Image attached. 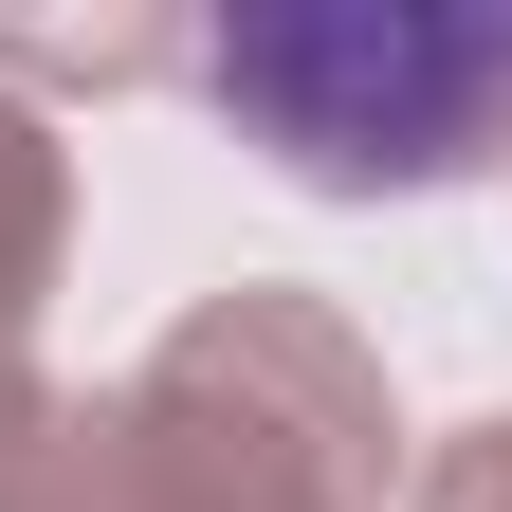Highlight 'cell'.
Wrapping results in <instances>:
<instances>
[{"label":"cell","mask_w":512,"mask_h":512,"mask_svg":"<svg viewBox=\"0 0 512 512\" xmlns=\"http://www.w3.org/2000/svg\"><path fill=\"white\" fill-rule=\"evenodd\" d=\"M220 92L311 165H366V147H458L476 92H512V19H256L220 37Z\"/></svg>","instance_id":"6da1fadb"}]
</instances>
